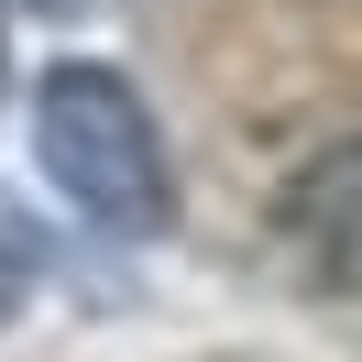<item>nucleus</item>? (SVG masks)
Masks as SVG:
<instances>
[{
	"mask_svg": "<svg viewBox=\"0 0 362 362\" xmlns=\"http://www.w3.org/2000/svg\"><path fill=\"white\" fill-rule=\"evenodd\" d=\"M33 154H45V187H55V198H66L77 220L121 230V242L165 230V209H176L165 132H154V110L132 99V77H121V66L66 55V66L33 88Z\"/></svg>",
	"mask_w": 362,
	"mask_h": 362,
	"instance_id": "1",
	"label": "nucleus"
},
{
	"mask_svg": "<svg viewBox=\"0 0 362 362\" xmlns=\"http://www.w3.org/2000/svg\"><path fill=\"white\" fill-rule=\"evenodd\" d=\"M274 230L308 252V274H329V286H362V132H351V143H318V154L286 176V198H274Z\"/></svg>",
	"mask_w": 362,
	"mask_h": 362,
	"instance_id": "2",
	"label": "nucleus"
},
{
	"mask_svg": "<svg viewBox=\"0 0 362 362\" xmlns=\"http://www.w3.org/2000/svg\"><path fill=\"white\" fill-rule=\"evenodd\" d=\"M33 274H45V242H33V220H23V209H0V329L23 318Z\"/></svg>",
	"mask_w": 362,
	"mask_h": 362,
	"instance_id": "3",
	"label": "nucleus"
}]
</instances>
